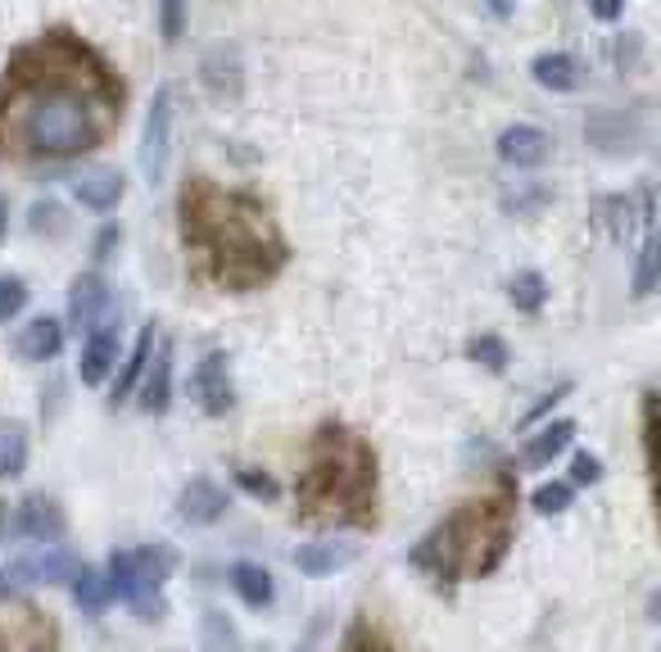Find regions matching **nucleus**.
Listing matches in <instances>:
<instances>
[{"mask_svg":"<svg viewBox=\"0 0 661 652\" xmlns=\"http://www.w3.org/2000/svg\"><path fill=\"white\" fill-rule=\"evenodd\" d=\"M14 531L23 535V540H37V544H50V540H59L63 535V512L50 503V498H28L23 507H19V521H14Z\"/></svg>","mask_w":661,"mask_h":652,"instance_id":"f3484780","label":"nucleus"},{"mask_svg":"<svg viewBox=\"0 0 661 652\" xmlns=\"http://www.w3.org/2000/svg\"><path fill=\"white\" fill-rule=\"evenodd\" d=\"M32 584V571H28V562H14V566H0V603H10V599H19L23 590Z\"/></svg>","mask_w":661,"mask_h":652,"instance_id":"72a5a7b5","label":"nucleus"},{"mask_svg":"<svg viewBox=\"0 0 661 652\" xmlns=\"http://www.w3.org/2000/svg\"><path fill=\"white\" fill-rule=\"evenodd\" d=\"M571 498H575V490H571L566 481H544V485L531 494L535 512H544V516H562V512L571 507Z\"/></svg>","mask_w":661,"mask_h":652,"instance_id":"cd10ccee","label":"nucleus"},{"mask_svg":"<svg viewBox=\"0 0 661 652\" xmlns=\"http://www.w3.org/2000/svg\"><path fill=\"white\" fill-rule=\"evenodd\" d=\"M648 467H652L657 498H661V395L648 399Z\"/></svg>","mask_w":661,"mask_h":652,"instance_id":"c756f323","label":"nucleus"},{"mask_svg":"<svg viewBox=\"0 0 661 652\" xmlns=\"http://www.w3.org/2000/svg\"><path fill=\"white\" fill-rule=\"evenodd\" d=\"M0 236H6V200H0Z\"/></svg>","mask_w":661,"mask_h":652,"instance_id":"79ce46f5","label":"nucleus"},{"mask_svg":"<svg viewBox=\"0 0 661 652\" xmlns=\"http://www.w3.org/2000/svg\"><path fill=\"white\" fill-rule=\"evenodd\" d=\"M571 435H575V422L571 417H558V422H549L540 435H531L525 439V448H521V467H531V472H544L558 453L571 444Z\"/></svg>","mask_w":661,"mask_h":652,"instance_id":"2eb2a0df","label":"nucleus"},{"mask_svg":"<svg viewBox=\"0 0 661 652\" xmlns=\"http://www.w3.org/2000/svg\"><path fill=\"white\" fill-rule=\"evenodd\" d=\"M28 467V426L0 422V481H14Z\"/></svg>","mask_w":661,"mask_h":652,"instance_id":"412c9836","label":"nucleus"},{"mask_svg":"<svg viewBox=\"0 0 661 652\" xmlns=\"http://www.w3.org/2000/svg\"><path fill=\"white\" fill-rule=\"evenodd\" d=\"M661 290V240L648 236L639 249V264H634V295H652Z\"/></svg>","mask_w":661,"mask_h":652,"instance_id":"a878e982","label":"nucleus"},{"mask_svg":"<svg viewBox=\"0 0 661 652\" xmlns=\"http://www.w3.org/2000/svg\"><path fill=\"white\" fill-rule=\"evenodd\" d=\"M186 389H190L195 408L209 413V417H223V413H231V404H236V389H231V376H227V358H223V354H205Z\"/></svg>","mask_w":661,"mask_h":652,"instance_id":"0eeeda50","label":"nucleus"},{"mask_svg":"<svg viewBox=\"0 0 661 652\" xmlns=\"http://www.w3.org/2000/svg\"><path fill=\"white\" fill-rule=\"evenodd\" d=\"M159 28H164L168 46L186 32V0H164V6H159Z\"/></svg>","mask_w":661,"mask_h":652,"instance_id":"c9c22d12","label":"nucleus"},{"mask_svg":"<svg viewBox=\"0 0 661 652\" xmlns=\"http://www.w3.org/2000/svg\"><path fill=\"white\" fill-rule=\"evenodd\" d=\"M531 78H535L540 87H549V91H575V82H580L571 55H540V59L531 63Z\"/></svg>","mask_w":661,"mask_h":652,"instance_id":"b1692460","label":"nucleus"},{"mask_svg":"<svg viewBox=\"0 0 661 652\" xmlns=\"http://www.w3.org/2000/svg\"><path fill=\"white\" fill-rule=\"evenodd\" d=\"M648 612H652V621L661 625V590H652V599H648Z\"/></svg>","mask_w":661,"mask_h":652,"instance_id":"a19ab883","label":"nucleus"},{"mask_svg":"<svg viewBox=\"0 0 661 652\" xmlns=\"http://www.w3.org/2000/svg\"><path fill=\"white\" fill-rule=\"evenodd\" d=\"M490 14H494V19H503V14H512V0H490Z\"/></svg>","mask_w":661,"mask_h":652,"instance_id":"ea45409f","label":"nucleus"},{"mask_svg":"<svg viewBox=\"0 0 661 652\" xmlns=\"http://www.w3.org/2000/svg\"><path fill=\"white\" fill-rule=\"evenodd\" d=\"M200 639H205V652H236V630H231V621L223 612H205Z\"/></svg>","mask_w":661,"mask_h":652,"instance_id":"bb28decb","label":"nucleus"},{"mask_svg":"<svg viewBox=\"0 0 661 652\" xmlns=\"http://www.w3.org/2000/svg\"><path fill=\"white\" fill-rule=\"evenodd\" d=\"M137 404H141V413H150V417L168 413V404H172V349H168V345L150 358L146 376H141V385H137Z\"/></svg>","mask_w":661,"mask_h":652,"instance_id":"f8f14e48","label":"nucleus"},{"mask_svg":"<svg viewBox=\"0 0 661 652\" xmlns=\"http://www.w3.org/2000/svg\"><path fill=\"white\" fill-rule=\"evenodd\" d=\"M23 304H28V286H23L19 277H0V322L19 317Z\"/></svg>","mask_w":661,"mask_h":652,"instance_id":"473e14b6","label":"nucleus"},{"mask_svg":"<svg viewBox=\"0 0 661 652\" xmlns=\"http://www.w3.org/2000/svg\"><path fill=\"white\" fill-rule=\"evenodd\" d=\"M295 498L308 526H367L376 507L372 448L349 426H322L313 435V453Z\"/></svg>","mask_w":661,"mask_h":652,"instance_id":"7ed1b4c3","label":"nucleus"},{"mask_svg":"<svg viewBox=\"0 0 661 652\" xmlns=\"http://www.w3.org/2000/svg\"><path fill=\"white\" fill-rule=\"evenodd\" d=\"M181 236L195 268L223 290H254L286 264V240L273 227L268 209L249 195L218 190L200 177L181 195Z\"/></svg>","mask_w":661,"mask_h":652,"instance_id":"f03ea898","label":"nucleus"},{"mask_svg":"<svg viewBox=\"0 0 661 652\" xmlns=\"http://www.w3.org/2000/svg\"><path fill=\"white\" fill-rule=\"evenodd\" d=\"M354 557H358L354 544H304V549L295 553V566H299L304 575H336V571H345Z\"/></svg>","mask_w":661,"mask_h":652,"instance_id":"aec40b11","label":"nucleus"},{"mask_svg":"<svg viewBox=\"0 0 661 652\" xmlns=\"http://www.w3.org/2000/svg\"><path fill=\"white\" fill-rule=\"evenodd\" d=\"M227 503H231L227 490L200 476V481H190V485L177 494V516L186 521V526H214V521H223Z\"/></svg>","mask_w":661,"mask_h":652,"instance_id":"1a4fd4ad","label":"nucleus"},{"mask_svg":"<svg viewBox=\"0 0 661 652\" xmlns=\"http://www.w3.org/2000/svg\"><path fill=\"white\" fill-rule=\"evenodd\" d=\"M114 127L105 63L73 37H50L19 55L0 91V146L23 159H73Z\"/></svg>","mask_w":661,"mask_h":652,"instance_id":"f257e3e1","label":"nucleus"},{"mask_svg":"<svg viewBox=\"0 0 661 652\" xmlns=\"http://www.w3.org/2000/svg\"><path fill=\"white\" fill-rule=\"evenodd\" d=\"M172 113H177V91L159 87L150 109H146V132H141V172L150 186L164 181L168 168V141H172Z\"/></svg>","mask_w":661,"mask_h":652,"instance_id":"39448f33","label":"nucleus"},{"mask_svg":"<svg viewBox=\"0 0 661 652\" xmlns=\"http://www.w3.org/2000/svg\"><path fill=\"white\" fill-rule=\"evenodd\" d=\"M467 358L481 363V367H490V372H503L507 367V345L499 336H472L467 340Z\"/></svg>","mask_w":661,"mask_h":652,"instance_id":"c85d7f7f","label":"nucleus"},{"mask_svg":"<svg viewBox=\"0 0 661 652\" xmlns=\"http://www.w3.org/2000/svg\"><path fill=\"white\" fill-rule=\"evenodd\" d=\"M507 295H512V304H516L521 313H540L544 299H549L544 273H516V277L507 281Z\"/></svg>","mask_w":661,"mask_h":652,"instance_id":"393cba45","label":"nucleus"},{"mask_svg":"<svg viewBox=\"0 0 661 652\" xmlns=\"http://www.w3.org/2000/svg\"><path fill=\"white\" fill-rule=\"evenodd\" d=\"M295 652H308V648H295Z\"/></svg>","mask_w":661,"mask_h":652,"instance_id":"37998d69","label":"nucleus"},{"mask_svg":"<svg viewBox=\"0 0 661 652\" xmlns=\"http://www.w3.org/2000/svg\"><path fill=\"white\" fill-rule=\"evenodd\" d=\"M59 218H63V214H59L55 205H32V231H50V236H59V231H63Z\"/></svg>","mask_w":661,"mask_h":652,"instance_id":"e433bc0d","label":"nucleus"},{"mask_svg":"<svg viewBox=\"0 0 661 652\" xmlns=\"http://www.w3.org/2000/svg\"><path fill=\"white\" fill-rule=\"evenodd\" d=\"M73 603H78L87 616L105 612V607L114 603V594H109V575H105V571H96V566H82V571H78V580H73Z\"/></svg>","mask_w":661,"mask_h":652,"instance_id":"5701e85b","label":"nucleus"},{"mask_svg":"<svg viewBox=\"0 0 661 652\" xmlns=\"http://www.w3.org/2000/svg\"><path fill=\"white\" fill-rule=\"evenodd\" d=\"M28 571H32V580H46V584H69V590H73V580H78L82 562H78L69 549H50V553H37V557L28 562Z\"/></svg>","mask_w":661,"mask_h":652,"instance_id":"4be33fe9","label":"nucleus"},{"mask_svg":"<svg viewBox=\"0 0 661 652\" xmlns=\"http://www.w3.org/2000/svg\"><path fill=\"white\" fill-rule=\"evenodd\" d=\"M639 141V118L634 113H593L589 118V146L603 155H630Z\"/></svg>","mask_w":661,"mask_h":652,"instance_id":"9d476101","label":"nucleus"},{"mask_svg":"<svg viewBox=\"0 0 661 652\" xmlns=\"http://www.w3.org/2000/svg\"><path fill=\"white\" fill-rule=\"evenodd\" d=\"M105 313H109V286L96 273L73 277V286H69V326L73 332H82V336L100 332Z\"/></svg>","mask_w":661,"mask_h":652,"instance_id":"6e6552de","label":"nucleus"},{"mask_svg":"<svg viewBox=\"0 0 661 652\" xmlns=\"http://www.w3.org/2000/svg\"><path fill=\"white\" fill-rule=\"evenodd\" d=\"M589 10H593V19L616 23V19H621V10H625V0H589Z\"/></svg>","mask_w":661,"mask_h":652,"instance_id":"4c0bfd02","label":"nucleus"},{"mask_svg":"<svg viewBox=\"0 0 661 652\" xmlns=\"http://www.w3.org/2000/svg\"><path fill=\"white\" fill-rule=\"evenodd\" d=\"M566 395H571V381L553 385V389H549V395H544V399H540V404H535L531 413H525V417H521V431H535V426H540V422H544V417H549V413H553V408H558V404H562Z\"/></svg>","mask_w":661,"mask_h":652,"instance_id":"f704fd0d","label":"nucleus"},{"mask_svg":"<svg viewBox=\"0 0 661 652\" xmlns=\"http://www.w3.org/2000/svg\"><path fill=\"white\" fill-rule=\"evenodd\" d=\"M599 481H603V463L593 458V453H584V448L571 453V481H566V485H571V490H575V485L589 490V485H599Z\"/></svg>","mask_w":661,"mask_h":652,"instance_id":"2f4dec72","label":"nucleus"},{"mask_svg":"<svg viewBox=\"0 0 661 652\" xmlns=\"http://www.w3.org/2000/svg\"><path fill=\"white\" fill-rule=\"evenodd\" d=\"M59 349H63V326L55 317H32L14 340V354L23 363H50Z\"/></svg>","mask_w":661,"mask_h":652,"instance_id":"4468645a","label":"nucleus"},{"mask_svg":"<svg viewBox=\"0 0 661 652\" xmlns=\"http://www.w3.org/2000/svg\"><path fill=\"white\" fill-rule=\"evenodd\" d=\"M507 540H512V481L490 498L462 503L435 531H426L413 544V566L440 584L481 580L503 562Z\"/></svg>","mask_w":661,"mask_h":652,"instance_id":"20e7f679","label":"nucleus"},{"mask_svg":"<svg viewBox=\"0 0 661 652\" xmlns=\"http://www.w3.org/2000/svg\"><path fill=\"white\" fill-rule=\"evenodd\" d=\"M172 571V553L159 544H146L131 553V575H137V594H131V612L159 621L164 616V580Z\"/></svg>","mask_w":661,"mask_h":652,"instance_id":"423d86ee","label":"nucleus"},{"mask_svg":"<svg viewBox=\"0 0 661 652\" xmlns=\"http://www.w3.org/2000/svg\"><path fill=\"white\" fill-rule=\"evenodd\" d=\"M227 580H231V590H236V599H240L245 607H273V599H277L273 571L258 566V562H236V566L227 571Z\"/></svg>","mask_w":661,"mask_h":652,"instance_id":"dca6fc26","label":"nucleus"},{"mask_svg":"<svg viewBox=\"0 0 661 652\" xmlns=\"http://www.w3.org/2000/svg\"><path fill=\"white\" fill-rule=\"evenodd\" d=\"M73 195H78L87 209L109 214V209L122 200V172H118V168H96V172H87V177L73 181Z\"/></svg>","mask_w":661,"mask_h":652,"instance_id":"6ab92c4d","label":"nucleus"},{"mask_svg":"<svg viewBox=\"0 0 661 652\" xmlns=\"http://www.w3.org/2000/svg\"><path fill=\"white\" fill-rule=\"evenodd\" d=\"M236 485H240L245 494L263 498V503H277V498H282V485H277L268 472H254V467H236Z\"/></svg>","mask_w":661,"mask_h":652,"instance_id":"7c9ffc66","label":"nucleus"},{"mask_svg":"<svg viewBox=\"0 0 661 652\" xmlns=\"http://www.w3.org/2000/svg\"><path fill=\"white\" fill-rule=\"evenodd\" d=\"M499 159L512 164V168H540L549 159V137L540 132V127L516 122L499 137Z\"/></svg>","mask_w":661,"mask_h":652,"instance_id":"9b49d317","label":"nucleus"},{"mask_svg":"<svg viewBox=\"0 0 661 652\" xmlns=\"http://www.w3.org/2000/svg\"><path fill=\"white\" fill-rule=\"evenodd\" d=\"M114 245H118V227L109 223V227H100V231H96V258H109V249H114Z\"/></svg>","mask_w":661,"mask_h":652,"instance_id":"58836bf2","label":"nucleus"},{"mask_svg":"<svg viewBox=\"0 0 661 652\" xmlns=\"http://www.w3.org/2000/svg\"><path fill=\"white\" fill-rule=\"evenodd\" d=\"M150 358H155V322H146V326H141L137 345H131V354L122 358L118 381H114V389H109V404H122V399L137 395V385H141V376H146Z\"/></svg>","mask_w":661,"mask_h":652,"instance_id":"ddd939ff","label":"nucleus"},{"mask_svg":"<svg viewBox=\"0 0 661 652\" xmlns=\"http://www.w3.org/2000/svg\"><path fill=\"white\" fill-rule=\"evenodd\" d=\"M118 363L122 358H118V332H114V326H100V332H91V340L82 349V381L87 385H105Z\"/></svg>","mask_w":661,"mask_h":652,"instance_id":"a211bd4d","label":"nucleus"}]
</instances>
